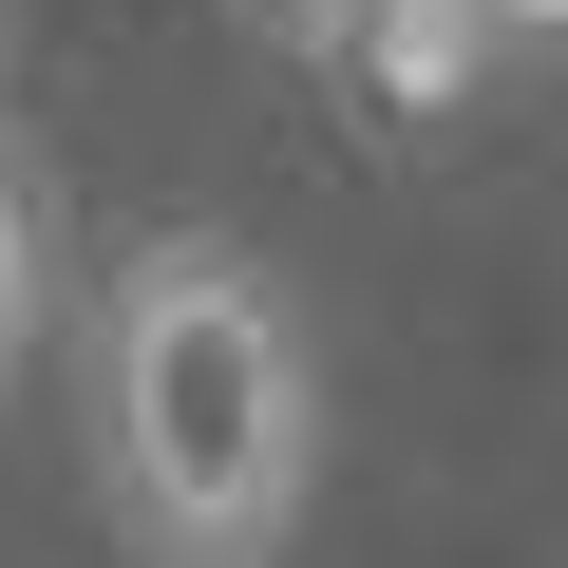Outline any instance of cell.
Listing matches in <instances>:
<instances>
[{"label": "cell", "mask_w": 568, "mask_h": 568, "mask_svg": "<svg viewBox=\"0 0 568 568\" xmlns=\"http://www.w3.org/2000/svg\"><path fill=\"white\" fill-rule=\"evenodd\" d=\"M0 95H20V0H0Z\"/></svg>", "instance_id": "4"}, {"label": "cell", "mask_w": 568, "mask_h": 568, "mask_svg": "<svg viewBox=\"0 0 568 568\" xmlns=\"http://www.w3.org/2000/svg\"><path fill=\"white\" fill-rule=\"evenodd\" d=\"M95 511L133 568H284L323 511V342L304 304L227 246V227H152L95 284Z\"/></svg>", "instance_id": "1"}, {"label": "cell", "mask_w": 568, "mask_h": 568, "mask_svg": "<svg viewBox=\"0 0 568 568\" xmlns=\"http://www.w3.org/2000/svg\"><path fill=\"white\" fill-rule=\"evenodd\" d=\"M20 361H39V190L0 152V398H20Z\"/></svg>", "instance_id": "2"}, {"label": "cell", "mask_w": 568, "mask_h": 568, "mask_svg": "<svg viewBox=\"0 0 568 568\" xmlns=\"http://www.w3.org/2000/svg\"><path fill=\"white\" fill-rule=\"evenodd\" d=\"M474 39H568V0H455Z\"/></svg>", "instance_id": "3"}]
</instances>
